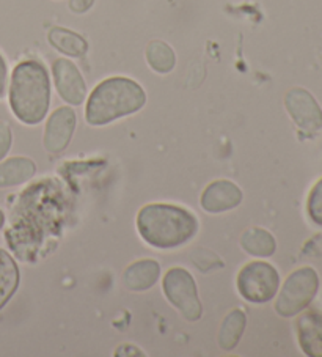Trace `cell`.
<instances>
[{
	"label": "cell",
	"instance_id": "obj_1",
	"mask_svg": "<svg viewBox=\"0 0 322 357\" xmlns=\"http://www.w3.org/2000/svg\"><path fill=\"white\" fill-rule=\"evenodd\" d=\"M51 104V82L46 66L38 60L17 63L11 75L10 107L26 125H38L47 115Z\"/></svg>",
	"mask_w": 322,
	"mask_h": 357
},
{
	"label": "cell",
	"instance_id": "obj_2",
	"mask_svg": "<svg viewBox=\"0 0 322 357\" xmlns=\"http://www.w3.org/2000/svg\"><path fill=\"white\" fill-rule=\"evenodd\" d=\"M137 229L141 239L153 248L175 249L195 236L198 220L184 208L153 203L140 209Z\"/></svg>",
	"mask_w": 322,
	"mask_h": 357
},
{
	"label": "cell",
	"instance_id": "obj_3",
	"mask_svg": "<svg viewBox=\"0 0 322 357\" xmlns=\"http://www.w3.org/2000/svg\"><path fill=\"white\" fill-rule=\"evenodd\" d=\"M145 90L132 79H105L91 91L86 102L85 116L93 126L109 125L123 116L139 112L145 106Z\"/></svg>",
	"mask_w": 322,
	"mask_h": 357
},
{
	"label": "cell",
	"instance_id": "obj_4",
	"mask_svg": "<svg viewBox=\"0 0 322 357\" xmlns=\"http://www.w3.org/2000/svg\"><path fill=\"white\" fill-rule=\"evenodd\" d=\"M319 290V279L313 268H300L291 274L275 303V310L282 317H294L312 304Z\"/></svg>",
	"mask_w": 322,
	"mask_h": 357
},
{
	"label": "cell",
	"instance_id": "obj_5",
	"mask_svg": "<svg viewBox=\"0 0 322 357\" xmlns=\"http://www.w3.org/2000/svg\"><path fill=\"white\" fill-rule=\"evenodd\" d=\"M280 277L277 269L266 261H252L240 269L238 290L245 301L255 304L269 303L278 291Z\"/></svg>",
	"mask_w": 322,
	"mask_h": 357
},
{
	"label": "cell",
	"instance_id": "obj_6",
	"mask_svg": "<svg viewBox=\"0 0 322 357\" xmlns=\"http://www.w3.org/2000/svg\"><path fill=\"white\" fill-rule=\"evenodd\" d=\"M164 293L171 305L183 313L189 321L201 318V304L194 277L183 268H173L164 277Z\"/></svg>",
	"mask_w": 322,
	"mask_h": 357
},
{
	"label": "cell",
	"instance_id": "obj_7",
	"mask_svg": "<svg viewBox=\"0 0 322 357\" xmlns=\"http://www.w3.org/2000/svg\"><path fill=\"white\" fill-rule=\"evenodd\" d=\"M284 106L297 128L307 134H314L322 128V110L312 93L303 89H293L284 98Z\"/></svg>",
	"mask_w": 322,
	"mask_h": 357
},
{
	"label": "cell",
	"instance_id": "obj_8",
	"mask_svg": "<svg viewBox=\"0 0 322 357\" xmlns=\"http://www.w3.org/2000/svg\"><path fill=\"white\" fill-rule=\"evenodd\" d=\"M54 81L61 100L72 106L82 104L86 95V85L77 66L71 60L59 59L52 65Z\"/></svg>",
	"mask_w": 322,
	"mask_h": 357
},
{
	"label": "cell",
	"instance_id": "obj_9",
	"mask_svg": "<svg viewBox=\"0 0 322 357\" xmlns=\"http://www.w3.org/2000/svg\"><path fill=\"white\" fill-rule=\"evenodd\" d=\"M76 129V112L70 107H59L49 116L45 129V146L47 151H63Z\"/></svg>",
	"mask_w": 322,
	"mask_h": 357
},
{
	"label": "cell",
	"instance_id": "obj_10",
	"mask_svg": "<svg viewBox=\"0 0 322 357\" xmlns=\"http://www.w3.org/2000/svg\"><path fill=\"white\" fill-rule=\"evenodd\" d=\"M243 200V192L236 184L227 180L214 181L204 189L201 195V206L208 213L217 214L236 208Z\"/></svg>",
	"mask_w": 322,
	"mask_h": 357
},
{
	"label": "cell",
	"instance_id": "obj_11",
	"mask_svg": "<svg viewBox=\"0 0 322 357\" xmlns=\"http://www.w3.org/2000/svg\"><path fill=\"white\" fill-rule=\"evenodd\" d=\"M297 334L303 353L309 357H322V315L307 312L297 321Z\"/></svg>",
	"mask_w": 322,
	"mask_h": 357
},
{
	"label": "cell",
	"instance_id": "obj_12",
	"mask_svg": "<svg viewBox=\"0 0 322 357\" xmlns=\"http://www.w3.org/2000/svg\"><path fill=\"white\" fill-rule=\"evenodd\" d=\"M160 266L154 260H140L131 264L123 275L125 285L132 291H145L158 282Z\"/></svg>",
	"mask_w": 322,
	"mask_h": 357
},
{
	"label": "cell",
	"instance_id": "obj_13",
	"mask_svg": "<svg viewBox=\"0 0 322 357\" xmlns=\"http://www.w3.org/2000/svg\"><path fill=\"white\" fill-rule=\"evenodd\" d=\"M36 165L29 158H10L0 162V188H13L32 180Z\"/></svg>",
	"mask_w": 322,
	"mask_h": 357
},
{
	"label": "cell",
	"instance_id": "obj_14",
	"mask_svg": "<svg viewBox=\"0 0 322 357\" xmlns=\"http://www.w3.org/2000/svg\"><path fill=\"white\" fill-rule=\"evenodd\" d=\"M20 268L8 252L0 249V310L13 298L20 287Z\"/></svg>",
	"mask_w": 322,
	"mask_h": 357
},
{
	"label": "cell",
	"instance_id": "obj_15",
	"mask_svg": "<svg viewBox=\"0 0 322 357\" xmlns=\"http://www.w3.org/2000/svg\"><path fill=\"white\" fill-rule=\"evenodd\" d=\"M47 38L57 51L70 57H84L89 51V45L82 36L63 27H52L49 30Z\"/></svg>",
	"mask_w": 322,
	"mask_h": 357
},
{
	"label": "cell",
	"instance_id": "obj_16",
	"mask_svg": "<svg viewBox=\"0 0 322 357\" xmlns=\"http://www.w3.org/2000/svg\"><path fill=\"white\" fill-rule=\"evenodd\" d=\"M245 313L243 310H233L227 315L220 328L219 334V344L222 349L231 351L238 347V343L243 337V332L245 329Z\"/></svg>",
	"mask_w": 322,
	"mask_h": 357
},
{
	"label": "cell",
	"instance_id": "obj_17",
	"mask_svg": "<svg viewBox=\"0 0 322 357\" xmlns=\"http://www.w3.org/2000/svg\"><path fill=\"white\" fill-rule=\"evenodd\" d=\"M240 244L245 252H249L253 257H270L275 252V239L269 231L263 229H250L247 230L243 238H240Z\"/></svg>",
	"mask_w": 322,
	"mask_h": 357
},
{
	"label": "cell",
	"instance_id": "obj_18",
	"mask_svg": "<svg viewBox=\"0 0 322 357\" xmlns=\"http://www.w3.org/2000/svg\"><path fill=\"white\" fill-rule=\"evenodd\" d=\"M146 60L154 71L159 75H167L176 65V57L173 49L164 41H151L146 47Z\"/></svg>",
	"mask_w": 322,
	"mask_h": 357
},
{
	"label": "cell",
	"instance_id": "obj_19",
	"mask_svg": "<svg viewBox=\"0 0 322 357\" xmlns=\"http://www.w3.org/2000/svg\"><path fill=\"white\" fill-rule=\"evenodd\" d=\"M308 214L314 224L322 227V180L316 183L308 197Z\"/></svg>",
	"mask_w": 322,
	"mask_h": 357
},
{
	"label": "cell",
	"instance_id": "obj_20",
	"mask_svg": "<svg viewBox=\"0 0 322 357\" xmlns=\"http://www.w3.org/2000/svg\"><path fill=\"white\" fill-rule=\"evenodd\" d=\"M11 142H13V134H11L10 125L5 121H0V161L8 155Z\"/></svg>",
	"mask_w": 322,
	"mask_h": 357
},
{
	"label": "cell",
	"instance_id": "obj_21",
	"mask_svg": "<svg viewBox=\"0 0 322 357\" xmlns=\"http://www.w3.org/2000/svg\"><path fill=\"white\" fill-rule=\"evenodd\" d=\"M95 3V0H70V8L74 13H85L91 8V5Z\"/></svg>",
	"mask_w": 322,
	"mask_h": 357
},
{
	"label": "cell",
	"instance_id": "obj_22",
	"mask_svg": "<svg viewBox=\"0 0 322 357\" xmlns=\"http://www.w3.org/2000/svg\"><path fill=\"white\" fill-rule=\"evenodd\" d=\"M7 76H8L7 61H5L3 55L0 54V98L5 95V89H7Z\"/></svg>",
	"mask_w": 322,
	"mask_h": 357
},
{
	"label": "cell",
	"instance_id": "obj_23",
	"mask_svg": "<svg viewBox=\"0 0 322 357\" xmlns=\"http://www.w3.org/2000/svg\"><path fill=\"white\" fill-rule=\"evenodd\" d=\"M3 224H5V216H3L2 209H0V230L3 229Z\"/></svg>",
	"mask_w": 322,
	"mask_h": 357
}]
</instances>
